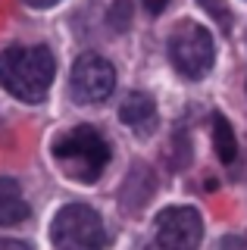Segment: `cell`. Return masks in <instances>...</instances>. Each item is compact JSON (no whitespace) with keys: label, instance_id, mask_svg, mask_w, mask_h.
Instances as JSON below:
<instances>
[{"label":"cell","instance_id":"1","mask_svg":"<svg viewBox=\"0 0 247 250\" xmlns=\"http://www.w3.org/2000/svg\"><path fill=\"white\" fill-rule=\"evenodd\" d=\"M53 75L57 60L47 47H6L0 53V84L25 104H41L47 97Z\"/></svg>","mask_w":247,"mask_h":250},{"label":"cell","instance_id":"2","mask_svg":"<svg viewBox=\"0 0 247 250\" xmlns=\"http://www.w3.org/2000/svg\"><path fill=\"white\" fill-rule=\"evenodd\" d=\"M53 160L66 178L79 185H94L110 163V144L94 125H75L53 138Z\"/></svg>","mask_w":247,"mask_h":250},{"label":"cell","instance_id":"3","mask_svg":"<svg viewBox=\"0 0 247 250\" xmlns=\"http://www.w3.org/2000/svg\"><path fill=\"white\" fill-rule=\"evenodd\" d=\"M57 250H103L106 229L88 203H66L50 225Z\"/></svg>","mask_w":247,"mask_h":250},{"label":"cell","instance_id":"4","mask_svg":"<svg viewBox=\"0 0 247 250\" xmlns=\"http://www.w3.org/2000/svg\"><path fill=\"white\" fill-rule=\"evenodd\" d=\"M169 60L185 78H204L213 69V38L204 25L182 22L169 38Z\"/></svg>","mask_w":247,"mask_h":250},{"label":"cell","instance_id":"5","mask_svg":"<svg viewBox=\"0 0 247 250\" xmlns=\"http://www.w3.org/2000/svg\"><path fill=\"white\" fill-rule=\"evenodd\" d=\"M69 88H72V97L79 104H100L116 88V69L97 53H82L72 66Z\"/></svg>","mask_w":247,"mask_h":250},{"label":"cell","instance_id":"6","mask_svg":"<svg viewBox=\"0 0 247 250\" xmlns=\"http://www.w3.org/2000/svg\"><path fill=\"white\" fill-rule=\"evenodd\" d=\"M204 238V219L194 207H169L157 216V241L163 250H194Z\"/></svg>","mask_w":247,"mask_h":250},{"label":"cell","instance_id":"7","mask_svg":"<svg viewBox=\"0 0 247 250\" xmlns=\"http://www.w3.org/2000/svg\"><path fill=\"white\" fill-rule=\"evenodd\" d=\"M28 203L22 197V188L16 178H0V225H16L28 219Z\"/></svg>","mask_w":247,"mask_h":250},{"label":"cell","instance_id":"8","mask_svg":"<svg viewBox=\"0 0 247 250\" xmlns=\"http://www.w3.org/2000/svg\"><path fill=\"white\" fill-rule=\"evenodd\" d=\"M153 116H157V106H153L150 94L132 91V94H128V97L119 104V119L125 122V125H132L135 131H147L144 125H150Z\"/></svg>","mask_w":247,"mask_h":250},{"label":"cell","instance_id":"9","mask_svg":"<svg viewBox=\"0 0 247 250\" xmlns=\"http://www.w3.org/2000/svg\"><path fill=\"white\" fill-rule=\"evenodd\" d=\"M153 194V172L147 166H135L125 178V188H122V203L125 209H141V203H147V197Z\"/></svg>","mask_w":247,"mask_h":250},{"label":"cell","instance_id":"10","mask_svg":"<svg viewBox=\"0 0 247 250\" xmlns=\"http://www.w3.org/2000/svg\"><path fill=\"white\" fill-rule=\"evenodd\" d=\"M213 147H216V156H219L222 163H235V156H238L235 128H231V122L219 113L213 116Z\"/></svg>","mask_w":247,"mask_h":250},{"label":"cell","instance_id":"11","mask_svg":"<svg viewBox=\"0 0 247 250\" xmlns=\"http://www.w3.org/2000/svg\"><path fill=\"white\" fill-rule=\"evenodd\" d=\"M110 25H113L116 31H125L128 25H132V3H128V0H113Z\"/></svg>","mask_w":247,"mask_h":250},{"label":"cell","instance_id":"12","mask_svg":"<svg viewBox=\"0 0 247 250\" xmlns=\"http://www.w3.org/2000/svg\"><path fill=\"white\" fill-rule=\"evenodd\" d=\"M197 3L204 6V10L210 13L216 22H222V28L228 31V10H226V3H222V0H197Z\"/></svg>","mask_w":247,"mask_h":250},{"label":"cell","instance_id":"13","mask_svg":"<svg viewBox=\"0 0 247 250\" xmlns=\"http://www.w3.org/2000/svg\"><path fill=\"white\" fill-rule=\"evenodd\" d=\"M216 250H247V244H244L241 238H235V234H228V238L219 241V247H216Z\"/></svg>","mask_w":247,"mask_h":250},{"label":"cell","instance_id":"14","mask_svg":"<svg viewBox=\"0 0 247 250\" xmlns=\"http://www.w3.org/2000/svg\"><path fill=\"white\" fill-rule=\"evenodd\" d=\"M141 3H144V10H147L150 16H160L169 6V0H141Z\"/></svg>","mask_w":247,"mask_h":250},{"label":"cell","instance_id":"15","mask_svg":"<svg viewBox=\"0 0 247 250\" xmlns=\"http://www.w3.org/2000/svg\"><path fill=\"white\" fill-rule=\"evenodd\" d=\"M0 250H32L25 241H10V238H0Z\"/></svg>","mask_w":247,"mask_h":250},{"label":"cell","instance_id":"16","mask_svg":"<svg viewBox=\"0 0 247 250\" xmlns=\"http://www.w3.org/2000/svg\"><path fill=\"white\" fill-rule=\"evenodd\" d=\"M22 3L35 6V10H47V6H53V3H60V0H22Z\"/></svg>","mask_w":247,"mask_h":250}]
</instances>
